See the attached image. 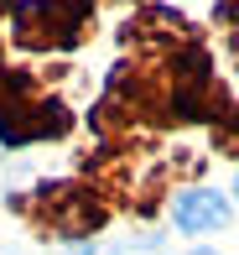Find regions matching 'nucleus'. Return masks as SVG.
Returning a JSON list of instances; mask_svg holds the SVG:
<instances>
[{"mask_svg": "<svg viewBox=\"0 0 239 255\" xmlns=\"http://www.w3.org/2000/svg\"><path fill=\"white\" fill-rule=\"evenodd\" d=\"M73 130V110L63 99L37 94V78L26 68H5L0 78V141L26 146V141H58Z\"/></svg>", "mask_w": 239, "mask_h": 255, "instance_id": "1", "label": "nucleus"}, {"mask_svg": "<svg viewBox=\"0 0 239 255\" xmlns=\"http://www.w3.org/2000/svg\"><path fill=\"white\" fill-rule=\"evenodd\" d=\"M31 219H37L42 235L78 240V235H94V229L109 219V208H104V198H99L94 188H78V182H42L37 198H31Z\"/></svg>", "mask_w": 239, "mask_h": 255, "instance_id": "2", "label": "nucleus"}, {"mask_svg": "<svg viewBox=\"0 0 239 255\" xmlns=\"http://www.w3.org/2000/svg\"><path fill=\"white\" fill-rule=\"evenodd\" d=\"M94 0H21L10 16H16V42L31 52L47 47H73L83 37V16Z\"/></svg>", "mask_w": 239, "mask_h": 255, "instance_id": "3", "label": "nucleus"}, {"mask_svg": "<svg viewBox=\"0 0 239 255\" xmlns=\"http://www.w3.org/2000/svg\"><path fill=\"white\" fill-rule=\"evenodd\" d=\"M229 224V203L224 193H208V188H192L177 198V229L182 235H208V229H224Z\"/></svg>", "mask_w": 239, "mask_h": 255, "instance_id": "4", "label": "nucleus"}, {"mask_svg": "<svg viewBox=\"0 0 239 255\" xmlns=\"http://www.w3.org/2000/svg\"><path fill=\"white\" fill-rule=\"evenodd\" d=\"M213 146H219V151H229V156H239V104L224 115L219 125H213Z\"/></svg>", "mask_w": 239, "mask_h": 255, "instance_id": "5", "label": "nucleus"}, {"mask_svg": "<svg viewBox=\"0 0 239 255\" xmlns=\"http://www.w3.org/2000/svg\"><path fill=\"white\" fill-rule=\"evenodd\" d=\"M219 21L229 26V42H234V57H239V0H219Z\"/></svg>", "mask_w": 239, "mask_h": 255, "instance_id": "6", "label": "nucleus"}, {"mask_svg": "<svg viewBox=\"0 0 239 255\" xmlns=\"http://www.w3.org/2000/svg\"><path fill=\"white\" fill-rule=\"evenodd\" d=\"M73 255H120V250H104V245H78Z\"/></svg>", "mask_w": 239, "mask_h": 255, "instance_id": "7", "label": "nucleus"}, {"mask_svg": "<svg viewBox=\"0 0 239 255\" xmlns=\"http://www.w3.org/2000/svg\"><path fill=\"white\" fill-rule=\"evenodd\" d=\"M0 10H16V0H0Z\"/></svg>", "mask_w": 239, "mask_h": 255, "instance_id": "8", "label": "nucleus"}, {"mask_svg": "<svg viewBox=\"0 0 239 255\" xmlns=\"http://www.w3.org/2000/svg\"><path fill=\"white\" fill-rule=\"evenodd\" d=\"M187 255H219V250H187Z\"/></svg>", "mask_w": 239, "mask_h": 255, "instance_id": "9", "label": "nucleus"}, {"mask_svg": "<svg viewBox=\"0 0 239 255\" xmlns=\"http://www.w3.org/2000/svg\"><path fill=\"white\" fill-rule=\"evenodd\" d=\"M0 78H5V68H0Z\"/></svg>", "mask_w": 239, "mask_h": 255, "instance_id": "10", "label": "nucleus"}, {"mask_svg": "<svg viewBox=\"0 0 239 255\" xmlns=\"http://www.w3.org/2000/svg\"><path fill=\"white\" fill-rule=\"evenodd\" d=\"M234 193H239V182H234Z\"/></svg>", "mask_w": 239, "mask_h": 255, "instance_id": "11", "label": "nucleus"}]
</instances>
